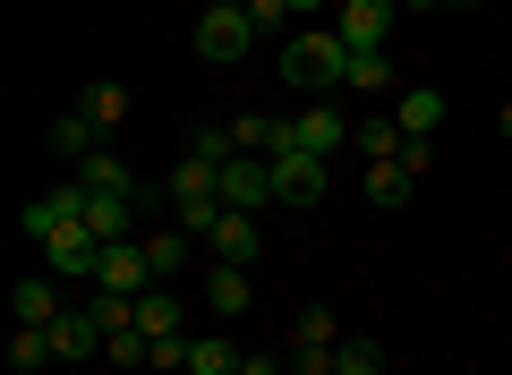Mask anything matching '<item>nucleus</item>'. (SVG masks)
Here are the masks:
<instances>
[{
  "label": "nucleus",
  "mask_w": 512,
  "mask_h": 375,
  "mask_svg": "<svg viewBox=\"0 0 512 375\" xmlns=\"http://www.w3.org/2000/svg\"><path fill=\"white\" fill-rule=\"evenodd\" d=\"M18 231L43 248V265H52L60 282H86V290H94V273H103V239L86 231V179L43 188V197L18 214Z\"/></svg>",
  "instance_id": "obj_1"
},
{
  "label": "nucleus",
  "mask_w": 512,
  "mask_h": 375,
  "mask_svg": "<svg viewBox=\"0 0 512 375\" xmlns=\"http://www.w3.org/2000/svg\"><path fill=\"white\" fill-rule=\"evenodd\" d=\"M282 77H291L299 94H333L350 77V43L333 35V26H299L291 52H282Z\"/></svg>",
  "instance_id": "obj_2"
},
{
  "label": "nucleus",
  "mask_w": 512,
  "mask_h": 375,
  "mask_svg": "<svg viewBox=\"0 0 512 375\" xmlns=\"http://www.w3.org/2000/svg\"><path fill=\"white\" fill-rule=\"evenodd\" d=\"M248 43H256L248 0H205V9H197V60L231 69V60H248Z\"/></svg>",
  "instance_id": "obj_3"
},
{
  "label": "nucleus",
  "mask_w": 512,
  "mask_h": 375,
  "mask_svg": "<svg viewBox=\"0 0 512 375\" xmlns=\"http://www.w3.org/2000/svg\"><path fill=\"white\" fill-rule=\"evenodd\" d=\"M265 162H274V197L282 205H325L333 154H299V145H282V154H265Z\"/></svg>",
  "instance_id": "obj_4"
},
{
  "label": "nucleus",
  "mask_w": 512,
  "mask_h": 375,
  "mask_svg": "<svg viewBox=\"0 0 512 375\" xmlns=\"http://www.w3.org/2000/svg\"><path fill=\"white\" fill-rule=\"evenodd\" d=\"M282 145H299V154H342V145H350V120H342V111L325 103V94H316V103L299 111V120H282L274 154H282Z\"/></svg>",
  "instance_id": "obj_5"
},
{
  "label": "nucleus",
  "mask_w": 512,
  "mask_h": 375,
  "mask_svg": "<svg viewBox=\"0 0 512 375\" xmlns=\"http://www.w3.org/2000/svg\"><path fill=\"white\" fill-rule=\"evenodd\" d=\"M393 9H402V0H342V9H333V35H342L350 52H384Z\"/></svg>",
  "instance_id": "obj_6"
},
{
  "label": "nucleus",
  "mask_w": 512,
  "mask_h": 375,
  "mask_svg": "<svg viewBox=\"0 0 512 375\" xmlns=\"http://www.w3.org/2000/svg\"><path fill=\"white\" fill-rule=\"evenodd\" d=\"M222 205H239V214L274 205V162H265V154H231V162H222Z\"/></svg>",
  "instance_id": "obj_7"
},
{
  "label": "nucleus",
  "mask_w": 512,
  "mask_h": 375,
  "mask_svg": "<svg viewBox=\"0 0 512 375\" xmlns=\"http://www.w3.org/2000/svg\"><path fill=\"white\" fill-rule=\"evenodd\" d=\"M94 290H120V299H146V290H154L146 239H120V248H103V273H94Z\"/></svg>",
  "instance_id": "obj_8"
},
{
  "label": "nucleus",
  "mask_w": 512,
  "mask_h": 375,
  "mask_svg": "<svg viewBox=\"0 0 512 375\" xmlns=\"http://www.w3.org/2000/svg\"><path fill=\"white\" fill-rule=\"evenodd\" d=\"M163 188H171V205H180V214H197V205H222V171H214V162H197V154H180V171H171Z\"/></svg>",
  "instance_id": "obj_9"
},
{
  "label": "nucleus",
  "mask_w": 512,
  "mask_h": 375,
  "mask_svg": "<svg viewBox=\"0 0 512 375\" xmlns=\"http://www.w3.org/2000/svg\"><path fill=\"white\" fill-rule=\"evenodd\" d=\"M9 316L18 324H60L69 307H60V273H26L18 290H9Z\"/></svg>",
  "instance_id": "obj_10"
},
{
  "label": "nucleus",
  "mask_w": 512,
  "mask_h": 375,
  "mask_svg": "<svg viewBox=\"0 0 512 375\" xmlns=\"http://www.w3.org/2000/svg\"><path fill=\"white\" fill-rule=\"evenodd\" d=\"M205 299H214V316H222V324H239V316L256 307V282H248V265H222V256H214V273H205Z\"/></svg>",
  "instance_id": "obj_11"
},
{
  "label": "nucleus",
  "mask_w": 512,
  "mask_h": 375,
  "mask_svg": "<svg viewBox=\"0 0 512 375\" xmlns=\"http://www.w3.org/2000/svg\"><path fill=\"white\" fill-rule=\"evenodd\" d=\"M205 248H214L222 265H248V256H256V214L222 205V214H214V231H205Z\"/></svg>",
  "instance_id": "obj_12"
},
{
  "label": "nucleus",
  "mask_w": 512,
  "mask_h": 375,
  "mask_svg": "<svg viewBox=\"0 0 512 375\" xmlns=\"http://www.w3.org/2000/svg\"><path fill=\"white\" fill-rule=\"evenodd\" d=\"M77 179H86V197H137V179H128V162H120V154H103V145H94V154L77 162Z\"/></svg>",
  "instance_id": "obj_13"
},
{
  "label": "nucleus",
  "mask_w": 512,
  "mask_h": 375,
  "mask_svg": "<svg viewBox=\"0 0 512 375\" xmlns=\"http://www.w3.org/2000/svg\"><path fill=\"white\" fill-rule=\"evenodd\" d=\"M77 111H86V120H94V128L111 137V128H128V86H120V77H94V86H86V103H77Z\"/></svg>",
  "instance_id": "obj_14"
},
{
  "label": "nucleus",
  "mask_w": 512,
  "mask_h": 375,
  "mask_svg": "<svg viewBox=\"0 0 512 375\" xmlns=\"http://www.w3.org/2000/svg\"><path fill=\"white\" fill-rule=\"evenodd\" d=\"M128 222H137V197H86V231L103 239V248H120Z\"/></svg>",
  "instance_id": "obj_15"
},
{
  "label": "nucleus",
  "mask_w": 512,
  "mask_h": 375,
  "mask_svg": "<svg viewBox=\"0 0 512 375\" xmlns=\"http://www.w3.org/2000/svg\"><path fill=\"white\" fill-rule=\"evenodd\" d=\"M291 350H342V316H333V307H299L291 316Z\"/></svg>",
  "instance_id": "obj_16"
},
{
  "label": "nucleus",
  "mask_w": 512,
  "mask_h": 375,
  "mask_svg": "<svg viewBox=\"0 0 512 375\" xmlns=\"http://www.w3.org/2000/svg\"><path fill=\"white\" fill-rule=\"evenodd\" d=\"M52 333V358H86V350H103V324L77 307V316H60V324H43Z\"/></svg>",
  "instance_id": "obj_17"
},
{
  "label": "nucleus",
  "mask_w": 512,
  "mask_h": 375,
  "mask_svg": "<svg viewBox=\"0 0 512 375\" xmlns=\"http://www.w3.org/2000/svg\"><path fill=\"white\" fill-rule=\"evenodd\" d=\"M393 120H402V137H436V120H444V94H436V86H410L402 103H393Z\"/></svg>",
  "instance_id": "obj_18"
},
{
  "label": "nucleus",
  "mask_w": 512,
  "mask_h": 375,
  "mask_svg": "<svg viewBox=\"0 0 512 375\" xmlns=\"http://www.w3.org/2000/svg\"><path fill=\"white\" fill-rule=\"evenodd\" d=\"M410 188H419V179H410L402 162H367V205H376V214H393V205H410Z\"/></svg>",
  "instance_id": "obj_19"
},
{
  "label": "nucleus",
  "mask_w": 512,
  "mask_h": 375,
  "mask_svg": "<svg viewBox=\"0 0 512 375\" xmlns=\"http://www.w3.org/2000/svg\"><path fill=\"white\" fill-rule=\"evenodd\" d=\"M137 324H146V341H180V299H171V290H146V299H137Z\"/></svg>",
  "instance_id": "obj_20"
},
{
  "label": "nucleus",
  "mask_w": 512,
  "mask_h": 375,
  "mask_svg": "<svg viewBox=\"0 0 512 375\" xmlns=\"http://www.w3.org/2000/svg\"><path fill=\"white\" fill-rule=\"evenodd\" d=\"M342 86H359V94H393V52H350V77Z\"/></svg>",
  "instance_id": "obj_21"
},
{
  "label": "nucleus",
  "mask_w": 512,
  "mask_h": 375,
  "mask_svg": "<svg viewBox=\"0 0 512 375\" xmlns=\"http://www.w3.org/2000/svg\"><path fill=\"white\" fill-rule=\"evenodd\" d=\"M402 145H410L402 120H359V154L367 162H402Z\"/></svg>",
  "instance_id": "obj_22"
},
{
  "label": "nucleus",
  "mask_w": 512,
  "mask_h": 375,
  "mask_svg": "<svg viewBox=\"0 0 512 375\" xmlns=\"http://www.w3.org/2000/svg\"><path fill=\"white\" fill-rule=\"evenodd\" d=\"M94 137H103V128H94L86 111H69V120H52V154H69V162H86V154H94Z\"/></svg>",
  "instance_id": "obj_23"
},
{
  "label": "nucleus",
  "mask_w": 512,
  "mask_h": 375,
  "mask_svg": "<svg viewBox=\"0 0 512 375\" xmlns=\"http://www.w3.org/2000/svg\"><path fill=\"white\" fill-rule=\"evenodd\" d=\"M103 358H111V367H146V358H154L146 324H120V333H103Z\"/></svg>",
  "instance_id": "obj_24"
},
{
  "label": "nucleus",
  "mask_w": 512,
  "mask_h": 375,
  "mask_svg": "<svg viewBox=\"0 0 512 375\" xmlns=\"http://www.w3.org/2000/svg\"><path fill=\"white\" fill-rule=\"evenodd\" d=\"M146 265H154V282H171V273L188 265V231H154L146 239Z\"/></svg>",
  "instance_id": "obj_25"
},
{
  "label": "nucleus",
  "mask_w": 512,
  "mask_h": 375,
  "mask_svg": "<svg viewBox=\"0 0 512 375\" xmlns=\"http://www.w3.org/2000/svg\"><path fill=\"white\" fill-rule=\"evenodd\" d=\"M43 358H52V333H43V324H18V333H9V367H43Z\"/></svg>",
  "instance_id": "obj_26"
},
{
  "label": "nucleus",
  "mask_w": 512,
  "mask_h": 375,
  "mask_svg": "<svg viewBox=\"0 0 512 375\" xmlns=\"http://www.w3.org/2000/svg\"><path fill=\"white\" fill-rule=\"evenodd\" d=\"M333 375H384L376 341H342V350H333Z\"/></svg>",
  "instance_id": "obj_27"
},
{
  "label": "nucleus",
  "mask_w": 512,
  "mask_h": 375,
  "mask_svg": "<svg viewBox=\"0 0 512 375\" xmlns=\"http://www.w3.org/2000/svg\"><path fill=\"white\" fill-rule=\"evenodd\" d=\"M248 18H256V35H274V26L291 18V0H248Z\"/></svg>",
  "instance_id": "obj_28"
},
{
  "label": "nucleus",
  "mask_w": 512,
  "mask_h": 375,
  "mask_svg": "<svg viewBox=\"0 0 512 375\" xmlns=\"http://www.w3.org/2000/svg\"><path fill=\"white\" fill-rule=\"evenodd\" d=\"M291 375H333V350H291Z\"/></svg>",
  "instance_id": "obj_29"
},
{
  "label": "nucleus",
  "mask_w": 512,
  "mask_h": 375,
  "mask_svg": "<svg viewBox=\"0 0 512 375\" xmlns=\"http://www.w3.org/2000/svg\"><path fill=\"white\" fill-rule=\"evenodd\" d=\"M239 375H282V367H274V358H239Z\"/></svg>",
  "instance_id": "obj_30"
},
{
  "label": "nucleus",
  "mask_w": 512,
  "mask_h": 375,
  "mask_svg": "<svg viewBox=\"0 0 512 375\" xmlns=\"http://www.w3.org/2000/svg\"><path fill=\"white\" fill-rule=\"evenodd\" d=\"M402 9H444V0H402Z\"/></svg>",
  "instance_id": "obj_31"
},
{
  "label": "nucleus",
  "mask_w": 512,
  "mask_h": 375,
  "mask_svg": "<svg viewBox=\"0 0 512 375\" xmlns=\"http://www.w3.org/2000/svg\"><path fill=\"white\" fill-rule=\"evenodd\" d=\"M291 9H325V0H291Z\"/></svg>",
  "instance_id": "obj_32"
},
{
  "label": "nucleus",
  "mask_w": 512,
  "mask_h": 375,
  "mask_svg": "<svg viewBox=\"0 0 512 375\" xmlns=\"http://www.w3.org/2000/svg\"><path fill=\"white\" fill-rule=\"evenodd\" d=\"M504 137H512V103H504Z\"/></svg>",
  "instance_id": "obj_33"
},
{
  "label": "nucleus",
  "mask_w": 512,
  "mask_h": 375,
  "mask_svg": "<svg viewBox=\"0 0 512 375\" xmlns=\"http://www.w3.org/2000/svg\"><path fill=\"white\" fill-rule=\"evenodd\" d=\"M461 9H487V0H461Z\"/></svg>",
  "instance_id": "obj_34"
}]
</instances>
